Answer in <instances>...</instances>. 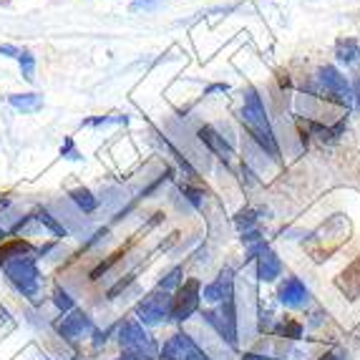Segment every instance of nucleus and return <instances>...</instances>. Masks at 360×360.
<instances>
[{
    "mask_svg": "<svg viewBox=\"0 0 360 360\" xmlns=\"http://www.w3.org/2000/svg\"><path fill=\"white\" fill-rule=\"evenodd\" d=\"M240 121H242V127L247 129V134L252 136V141L264 151V154H270L272 159H280V144H277L275 131H272L270 116H267V108H264V103H262V96H259L255 89L245 91Z\"/></svg>",
    "mask_w": 360,
    "mask_h": 360,
    "instance_id": "obj_1",
    "label": "nucleus"
},
{
    "mask_svg": "<svg viewBox=\"0 0 360 360\" xmlns=\"http://www.w3.org/2000/svg\"><path fill=\"white\" fill-rule=\"evenodd\" d=\"M307 91H310L312 96L328 98V101L338 103V106H350V103L355 101L353 86L348 84V78L342 76L335 66L318 68V73H315L312 81L307 84Z\"/></svg>",
    "mask_w": 360,
    "mask_h": 360,
    "instance_id": "obj_2",
    "label": "nucleus"
},
{
    "mask_svg": "<svg viewBox=\"0 0 360 360\" xmlns=\"http://www.w3.org/2000/svg\"><path fill=\"white\" fill-rule=\"evenodd\" d=\"M116 340L121 345V353H131L141 360L159 358V342L144 330V325L136 318L121 320L119 328H116Z\"/></svg>",
    "mask_w": 360,
    "mask_h": 360,
    "instance_id": "obj_3",
    "label": "nucleus"
},
{
    "mask_svg": "<svg viewBox=\"0 0 360 360\" xmlns=\"http://www.w3.org/2000/svg\"><path fill=\"white\" fill-rule=\"evenodd\" d=\"M6 277L11 280V285L18 290L25 297H36L38 288H41V272H38V262L33 255H18V257H11L0 264Z\"/></svg>",
    "mask_w": 360,
    "mask_h": 360,
    "instance_id": "obj_4",
    "label": "nucleus"
},
{
    "mask_svg": "<svg viewBox=\"0 0 360 360\" xmlns=\"http://www.w3.org/2000/svg\"><path fill=\"white\" fill-rule=\"evenodd\" d=\"M134 312H136L139 323L149 325V328L167 323V320H172V292L154 290V292H149L146 297H141V300L136 302Z\"/></svg>",
    "mask_w": 360,
    "mask_h": 360,
    "instance_id": "obj_5",
    "label": "nucleus"
},
{
    "mask_svg": "<svg viewBox=\"0 0 360 360\" xmlns=\"http://www.w3.org/2000/svg\"><path fill=\"white\" fill-rule=\"evenodd\" d=\"M199 302H202V283L197 277H189L172 295V320L176 323H184L199 310Z\"/></svg>",
    "mask_w": 360,
    "mask_h": 360,
    "instance_id": "obj_6",
    "label": "nucleus"
},
{
    "mask_svg": "<svg viewBox=\"0 0 360 360\" xmlns=\"http://www.w3.org/2000/svg\"><path fill=\"white\" fill-rule=\"evenodd\" d=\"M205 320L219 333L222 340L237 348V305H234V297L227 302H219L217 310H205Z\"/></svg>",
    "mask_w": 360,
    "mask_h": 360,
    "instance_id": "obj_7",
    "label": "nucleus"
},
{
    "mask_svg": "<svg viewBox=\"0 0 360 360\" xmlns=\"http://www.w3.org/2000/svg\"><path fill=\"white\" fill-rule=\"evenodd\" d=\"M159 358L162 360H212L186 333H174V335L169 338L162 348H159Z\"/></svg>",
    "mask_w": 360,
    "mask_h": 360,
    "instance_id": "obj_8",
    "label": "nucleus"
},
{
    "mask_svg": "<svg viewBox=\"0 0 360 360\" xmlns=\"http://www.w3.org/2000/svg\"><path fill=\"white\" fill-rule=\"evenodd\" d=\"M56 333L66 342L76 345L78 340H84V335L94 333V320H91L84 310H76V307H73V310L63 312V318L56 323Z\"/></svg>",
    "mask_w": 360,
    "mask_h": 360,
    "instance_id": "obj_9",
    "label": "nucleus"
},
{
    "mask_svg": "<svg viewBox=\"0 0 360 360\" xmlns=\"http://www.w3.org/2000/svg\"><path fill=\"white\" fill-rule=\"evenodd\" d=\"M202 297H205L207 302H212V305H219V302L232 300L234 297V270L232 267H222L219 275H217L214 280L205 288Z\"/></svg>",
    "mask_w": 360,
    "mask_h": 360,
    "instance_id": "obj_10",
    "label": "nucleus"
},
{
    "mask_svg": "<svg viewBox=\"0 0 360 360\" xmlns=\"http://www.w3.org/2000/svg\"><path fill=\"white\" fill-rule=\"evenodd\" d=\"M277 297H280V302H283L285 307H292V310H297V307H305L307 300H310V290L305 288V283H302L300 277H285L283 285L277 288Z\"/></svg>",
    "mask_w": 360,
    "mask_h": 360,
    "instance_id": "obj_11",
    "label": "nucleus"
},
{
    "mask_svg": "<svg viewBox=\"0 0 360 360\" xmlns=\"http://www.w3.org/2000/svg\"><path fill=\"white\" fill-rule=\"evenodd\" d=\"M257 277L262 283H275L277 277L283 275V259L277 257L275 250H270V245L257 252Z\"/></svg>",
    "mask_w": 360,
    "mask_h": 360,
    "instance_id": "obj_12",
    "label": "nucleus"
},
{
    "mask_svg": "<svg viewBox=\"0 0 360 360\" xmlns=\"http://www.w3.org/2000/svg\"><path fill=\"white\" fill-rule=\"evenodd\" d=\"M199 139H202V141H205V144L210 146V151H214V154L219 156V159H222L224 164L232 162V156H234L232 154V146H229L227 141H224L222 134H217L212 127H202V129H199Z\"/></svg>",
    "mask_w": 360,
    "mask_h": 360,
    "instance_id": "obj_13",
    "label": "nucleus"
},
{
    "mask_svg": "<svg viewBox=\"0 0 360 360\" xmlns=\"http://www.w3.org/2000/svg\"><path fill=\"white\" fill-rule=\"evenodd\" d=\"M335 58L345 66L355 63L360 58V41L358 38H338L335 43Z\"/></svg>",
    "mask_w": 360,
    "mask_h": 360,
    "instance_id": "obj_14",
    "label": "nucleus"
},
{
    "mask_svg": "<svg viewBox=\"0 0 360 360\" xmlns=\"http://www.w3.org/2000/svg\"><path fill=\"white\" fill-rule=\"evenodd\" d=\"M68 197H71V202L78 207V210L84 212V214H94V212L98 210V199L94 197V192H91V189H86V186H78V189H73Z\"/></svg>",
    "mask_w": 360,
    "mask_h": 360,
    "instance_id": "obj_15",
    "label": "nucleus"
},
{
    "mask_svg": "<svg viewBox=\"0 0 360 360\" xmlns=\"http://www.w3.org/2000/svg\"><path fill=\"white\" fill-rule=\"evenodd\" d=\"M8 101L23 114H36L43 108V96H38V94H13Z\"/></svg>",
    "mask_w": 360,
    "mask_h": 360,
    "instance_id": "obj_16",
    "label": "nucleus"
},
{
    "mask_svg": "<svg viewBox=\"0 0 360 360\" xmlns=\"http://www.w3.org/2000/svg\"><path fill=\"white\" fill-rule=\"evenodd\" d=\"M272 333H275V335L288 338V340H300L302 338V323H297L295 318H283L275 328H272Z\"/></svg>",
    "mask_w": 360,
    "mask_h": 360,
    "instance_id": "obj_17",
    "label": "nucleus"
},
{
    "mask_svg": "<svg viewBox=\"0 0 360 360\" xmlns=\"http://www.w3.org/2000/svg\"><path fill=\"white\" fill-rule=\"evenodd\" d=\"M30 252V245L28 242H23V240H11V242H6V245L0 247V264L6 262V259H11V257H18V255H28Z\"/></svg>",
    "mask_w": 360,
    "mask_h": 360,
    "instance_id": "obj_18",
    "label": "nucleus"
},
{
    "mask_svg": "<svg viewBox=\"0 0 360 360\" xmlns=\"http://www.w3.org/2000/svg\"><path fill=\"white\" fill-rule=\"evenodd\" d=\"M36 219H38L41 224H46V227H49L51 232L56 234V237H66V234H68V229L63 227V224H60L58 219H56V217L51 214L49 210H38V212H36Z\"/></svg>",
    "mask_w": 360,
    "mask_h": 360,
    "instance_id": "obj_19",
    "label": "nucleus"
},
{
    "mask_svg": "<svg viewBox=\"0 0 360 360\" xmlns=\"http://www.w3.org/2000/svg\"><path fill=\"white\" fill-rule=\"evenodd\" d=\"M18 63H20V73H23L25 81H36V56L30 51H20L18 53Z\"/></svg>",
    "mask_w": 360,
    "mask_h": 360,
    "instance_id": "obj_20",
    "label": "nucleus"
},
{
    "mask_svg": "<svg viewBox=\"0 0 360 360\" xmlns=\"http://www.w3.org/2000/svg\"><path fill=\"white\" fill-rule=\"evenodd\" d=\"M181 275H184V270H181V267H174V270L167 272V275L159 280L156 290H164V292H172V290H176L181 285Z\"/></svg>",
    "mask_w": 360,
    "mask_h": 360,
    "instance_id": "obj_21",
    "label": "nucleus"
},
{
    "mask_svg": "<svg viewBox=\"0 0 360 360\" xmlns=\"http://www.w3.org/2000/svg\"><path fill=\"white\" fill-rule=\"evenodd\" d=\"M53 302H56V307H58L60 312H68V310H73V297L66 292L63 288H56L53 290Z\"/></svg>",
    "mask_w": 360,
    "mask_h": 360,
    "instance_id": "obj_22",
    "label": "nucleus"
},
{
    "mask_svg": "<svg viewBox=\"0 0 360 360\" xmlns=\"http://www.w3.org/2000/svg\"><path fill=\"white\" fill-rule=\"evenodd\" d=\"M255 222H257V214H255L252 210H242L240 214L234 217V224L242 229V232H247V229H252Z\"/></svg>",
    "mask_w": 360,
    "mask_h": 360,
    "instance_id": "obj_23",
    "label": "nucleus"
},
{
    "mask_svg": "<svg viewBox=\"0 0 360 360\" xmlns=\"http://www.w3.org/2000/svg\"><path fill=\"white\" fill-rule=\"evenodd\" d=\"M181 192L186 194V199H189V202H192V205L197 207V210H199V207H202V202H205V199H202V197H205V194L197 192V189H192V186H181Z\"/></svg>",
    "mask_w": 360,
    "mask_h": 360,
    "instance_id": "obj_24",
    "label": "nucleus"
},
{
    "mask_svg": "<svg viewBox=\"0 0 360 360\" xmlns=\"http://www.w3.org/2000/svg\"><path fill=\"white\" fill-rule=\"evenodd\" d=\"M60 154L66 156V159H81V154H78L76 146H73V139L71 136L63 141V146H60Z\"/></svg>",
    "mask_w": 360,
    "mask_h": 360,
    "instance_id": "obj_25",
    "label": "nucleus"
},
{
    "mask_svg": "<svg viewBox=\"0 0 360 360\" xmlns=\"http://www.w3.org/2000/svg\"><path fill=\"white\" fill-rule=\"evenodd\" d=\"M156 3H162V0H134V6H131V11H149V8H154Z\"/></svg>",
    "mask_w": 360,
    "mask_h": 360,
    "instance_id": "obj_26",
    "label": "nucleus"
},
{
    "mask_svg": "<svg viewBox=\"0 0 360 360\" xmlns=\"http://www.w3.org/2000/svg\"><path fill=\"white\" fill-rule=\"evenodd\" d=\"M0 53H3V56H13V58H18L20 49H15V46H11V43H6V46H0Z\"/></svg>",
    "mask_w": 360,
    "mask_h": 360,
    "instance_id": "obj_27",
    "label": "nucleus"
},
{
    "mask_svg": "<svg viewBox=\"0 0 360 360\" xmlns=\"http://www.w3.org/2000/svg\"><path fill=\"white\" fill-rule=\"evenodd\" d=\"M242 360H270V358H264V355H255V353H245V358Z\"/></svg>",
    "mask_w": 360,
    "mask_h": 360,
    "instance_id": "obj_28",
    "label": "nucleus"
},
{
    "mask_svg": "<svg viewBox=\"0 0 360 360\" xmlns=\"http://www.w3.org/2000/svg\"><path fill=\"white\" fill-rule=\"evenodd\" d=\"M229 86L227 84H217V86H210V89H207V94H212V91H227Z\"/></svg>",
    "mask_w": 360,
    "mask_h": 360,
    "instance_id": "obj_29",
    "label": "nucleus"
},
{
    "mask_svg": "<svg viewBox=\"0 0 360 360\" xmlns=\"http://www.w3.org/2000/svg\"><path fill=\"white\" fill-rule=\"evenodd\" d=\"M320 360H345V355H335V353H328V355H323Z\"/></svg>",
    "mask_w": 360,
    "mask_h": 360,
    "instance_id": "obj_30",
    "label": "nucleus"
},
{
    "mask_svg": "<svg viewBox=\"0 0 360 360\" xmlns=\"http://www.w3.org/2000/svg\"><path fill=\"white\" fill-rule=\"evenodd\" d=\"M6 234H8V232H6V229L0 227V240H3V237H6Z\"/></svg>",
    "mask_w": 360,
    "mask_h": 360,
    "instance_id": "obj_31",
    "label": "nucleus"
},
{
    "mask_svg": "<svg viewBox=\"0 0 360 360\" xmlns=\"http://www.w3.org/2000/svg\"><path fill=\"white\" fill-rule=\"evenodd\" d=\"M43 360H49V358H43Z\"/></svg>",
    "mask_w": 360,
    "mask_h": 360,
    "instance_id": "obj_32",
    "label": "nucleus"
}]
</instances>
